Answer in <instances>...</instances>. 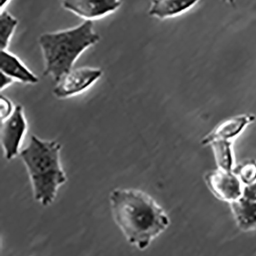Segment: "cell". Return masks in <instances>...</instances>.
I'll return each mask as SVG.
<instances>
[{"label": "cell", "instance_id": "cell-16", "mask_svg": "<svg viewBox=\"0 0 256 256\" xmlns=\"http://www.w3.org/2000/svg\"><path fill=\"white\" fill-rule=\"evenodd\" d=\"M241 197L251 201H256V182L243 186Z\"/></svg>", "mask_w": 256, "mask_h": 256}, {"label": "cell", "instance_id": "cell-8", "mask_svg": "<svg viewBox=\"0 0 256 256\" xmlns=\"http://www.w3.org/2000/svg\"><path fill=\"white\" fill-rule=\"evenodd\" d=\"M254 121L256 116L248 114L227 118L214 127L208 135L202 140V145L208 146L212 142L216 140L234 142Z\"/></svg>", "mask_w": 256, "mask_h": 256}, {"label": "cell", "instance_id": "cell-5", "mask_svg": "<svg viewBox=\"0 0 256 256\" xmlns=\"http://www.w3.org/2000/svg\"><path fill=\"white\" fill-rule=\"evenodd\" d=\"M102 76V71L98 68L80 67L72 68L56 82L52 92L58 98L75 96L94 85Z\"/></svg>", "mask_w": 256, "mask_h": 256}, {"label": "cell", "instance_id": "cell-19", "mask_svg": "<svg viewBox=\"0 0 256 256\" xmlns=\"http://www.w3.org/2000/svg\"><path fill=\"white\" fill-rule=\"evenodd\" d=\"M226 2H228V4H230V5L234 6V0H224Z\"/></svg>", "mask_w": 256, "mask_h": 256}, {"label": "cell", "instance_id": "cell-3", "mask_svg": "<svg viewBox=\"0 0 256 256\" xmlns=\"http://www.w3.org/2000/svg\"><path fill=\"white\" fill-rule=\"evenodd\" d=\"M62 146L56 140H44L32 135L20 155L32 184L34 197L42 206L54 202L58 188L66 182L60 162Z\"/></svg>", "mask_w": 256, "mask_h": 256}, {"label": "cell", "instance_id": "cell-7", "mask_svg": "<svg viewBox=\"0 0 256 256\" xmlns=\"http://www.w3.org/2000/svg\"><path fill=\"white\" fill-rule=\"evenodd\" d=\"M62 6L80 18L92 21L116 12L121 0H62Z\"/></svg>", "mask_w": 256, "mask_h": 256}, {"label": "cell", "instance_id": "cell-2", "mask_svg": "<svg viewBox=\"0 0 256 256\" xmlns=\"http://www.w3.org/2000/svg\"><path fill=\"white\" fill-rule=\"evenodd\" d=\"M100 40V35L90 20H85L72 28L42 34L38 38V45L44 57V75L51 77L56 84L74 68L82 54Z\"/></svg>", "mask_w": 256, "mask_h": 256}, {"label": "cell", "instance_id": "cell-4", "mask_svg": "<svg viewBox=\"0 0 256 256\" xmlns=\"http://www.w3.org/2000/svg\"><path fill=\"white\" fill-rule=\"evenodd\" d=\"M27 130V122L24 107L16 105L8 117L1 120L0 140L7 160H11L20 154V146Z\"/></svg>", "mask_w": 256, "mask_h": 256}, {"label": "cell", "instance_id": "cell-13", "mask_svg": "<svg viewBox=\"0 0 256 256\" xmlns=\"http://www.w3.org/2000/svg\"><path fill=\"white\" fill-rule=\"evenodd\" d=\"M18 20L6 11H1L0 14V48L1 50L8 48L10 40L14 36Z\"/></svg>", "mask_w": 256, "mask_h": 256}, {"label": "cell", "instance_id": "cell-15", "mask_svg": "<svg viewBox=\"0 0 256 256\" xmlns=\"http://www.w3.org/2000/svg\"><path fill=\"white\" fill-rule=\"evenodd\" d=\"M0 104H1V120H4L12 114L16 106H14L8 98L2 96H1Z\"/></svg>", "mask_w": 256, "mask_h": 256}, {"label": "cell", "instance_id": "cell-9", "mask_svg": "<svg viewBox=\"0 0 256 256\" xmlns=\"http://www.w3.org/2000/svg\"><path fill=\"white\" fill-rule=\"evenodd\" d=\"M0 72L6 74L15 81L25 84H36L38 82L37 76L14 54L6 50L0 52Z\"/></svg>", "mask_w": 256, "mask_h": 256}, {"label": "cell", "instance_id": "cell-6", "mask_svg": "<svg viewBox=\"0 0 256 256\" xmlns=\"http://www.w3.org/2000/svg\"><path fill=\"white\" fill-rule=\"evenodd\" d=\"M204 181L214 196L228 204L240 198L242 194L244 186L233 171L217 168L206 174Z\"/></svg>", "mask_w": 256, "mask_h": 256}, {"label": "cell", "instance_id": "cell-10", "mask_svg": "<svg viewBox=\"0 0 256 256\" xmlns=\"http://www.w3.org/2000/svg\"><path fill=\"white\" fill-rule=\"evenodd\" d=\"M200 0H152L148 15L166 20L182 15L196 5Z\"/></svg>", "mask_w": 256, "mask_h": 256}, {"label": "cell", "instance_id": "cell-14", "mask_svg": "<svg viewBox=\"0 0 256 256\" xmlns=\"http://www.w3.org/2000/svg\"><path fill=\"white\" fill-rule=\"evenodd\" d=\"M233 172L238 176L243 186L254 182H256V160H250L243 162L234 167Z\"/></svg>", "mask_w": 256, "mask_h": 256}, {"label": "cell", "instance_id": "cell-17", "mask_svg": "<svg viewBox=\"0 0 256 256\" xmlns=\"http://www.w3.org/2000/svg\"><path fill=\"white\" fill-rule=\"evenodd\" d=\"M0 77H1V85H0L1 91L5 90L8 86L12 85L14 82H15L14 78L8 76L6 74H4L2 72H0Z\"/></svg>", "mask_w": 256, "mask_h": 256}, {"label": "cell", "instance_id": "cell-1", "mask_svg": "<svg viewBox=\"0 0 256 256\" xmlns=\"http://www.w3.org/2000/svg\"><path fill=\"white\" fill-rule=\"evenodd\" d=\"M112 212L130 244L140 250L167 230L170 220L152 197L142 190L115 188L110 192Z\"/></svg>", "mask_w": 256, "mask_h": 256}, {"label": "cell", "instance_id": "cell-18", "mask_svg": "<svg viewBox=\"0 0 256 256\" xmlns=\"http://www.w3.org/2000/svg\"><path fill=\"white\" fill-rule=\"evenodd\" d=\"M10 2V0H0V7H1V11H2V8Z\"/></svg>", "mask_w": 256, "mask_h": 256}, {"label": "cell", "instance_id": "cell-11", "mask_svg": "<svg viewBox=\"0 0 256 256\" xmlns=\"http://www.w3.org/2000/svg\"><path fill=\"white\" fill-rule=\"evenodd\" d=\"M230 204L236 224L241 231L248 232L256 230V201L240 197Z\"/></svg>", "mask_w": 256, "mask_h": 256}, {"label": "cell", "instance_id": "cell-12", "mask_svg": "<svg viewBox=\"0 0 256 256\" xmlns=\"http://www.w3.org/2000/svg\"><path fill=\"white\" fill-rule=\"evenodd\" d=\"M213 155L218 168L226 171H233L236 165L233 142L216 140L210 143Z\"/></svg>", "mask_w": 256, "mask_h": 256}]
</instances>
